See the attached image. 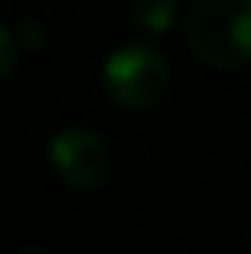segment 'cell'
<instances>
[{
  "instance_id": "cell-1",
  "label": "cell",
  "mask_w": 251,
  "mask_h": 254,
  "mask_svg": "<svg viewBox=\"0 0 251 254\" xmlns=\"http://www.w3.org/2000/svg\"><path fill=\"white\" fill-rule=\"evenodd\" d=\"M184 32L203 64L242 68L251 62V0H193Z\"/></svg>"
},
{
  "instance_id": "cell-2",
  "label": "cell",
  "mask_w": 251,
  "mask_h": 254,
  "mask_svg": "<svg viewBox=\"0 0 251 254\" xmlns=\"http://www.w3.org/2000/svg\"><path fill=\"white\" fill-rule=\"evenodd\" d=\"M103 87L123 110H145L158 103L168 87V58L151 45H126L103 64Z\"/></svg>"
},
{
  "instance_id": "cell-3",
  "label": "cell",
  "mask_w": 251,
  "mask_h": 254,
  "mask_svg": "<svg viewBox=\"0 0 251 254\" xmlns=\"http://www.w3.org/2000/svg\"><path fill=\"white\" fill-rule=\"evenodd\" d=\"M49 161L55 174L68 187L90 190L100 187L113 171V155L110 145L90 129H64L52 138L49 145Z\"/></svg>"
},
{
  "instance_id": "cell-4",
  "label": "cell",
  "mask_w": 251,
  "mask_h": 254,
  "mask_svg": "<svg viewBox=\"0 0 251 254\" xmlns=\"http://www.w3.org/2000/svg\"><path fill=\"white\" fill-rule=\"evenodd\" d=\"M132 16L142 29L164 32L177 16V0H132Z\"/></svg>"
},
{
  "instance_id": "cell-5",
  "label": "cell",
  "mask_w": 251,
  "mask_h": 254,
  "mask_svg": "<svg viewBox=\"0 0 251 254\" xmlns=\"http://www.w3.org/2000/svg\"><path fill=\"white\" fill-rule=\"evenodd\" d=\"M16 58H19V39L0 26V77H6L16 68Z\"/></svg>"
},
{
  "instance_id": "cell-6",
  "label": "cell",
  "mask_w": 251,
  "mask_h": 254,
  "mask_svg": "<svg viewBox=\"0 0 251 254\" xmlns=\"http://www.w3.org/2000/svg\"><path fill=\"white\" fill-rule=\"evenodd\" d=\"M42 42H45V36H42V29H39V23H26L23 26V45L26 49H42Z\"/></svg>"
},
{
  "instance_id": "cell-7",
  "label": "cell",
  "mask_w": 251,
  "mask_h": 254,
  "mask_svg": "<svg viewBox=\"0 0 251 254\" xmlns=\"http://www.w3.org/2000/svg\"><path fill=\"white\" fill-rule=\"evenodd\" d=\"M16 254H49L45 248H39V245H26V248H19Z\"/></svg>"
}]
</instances>
